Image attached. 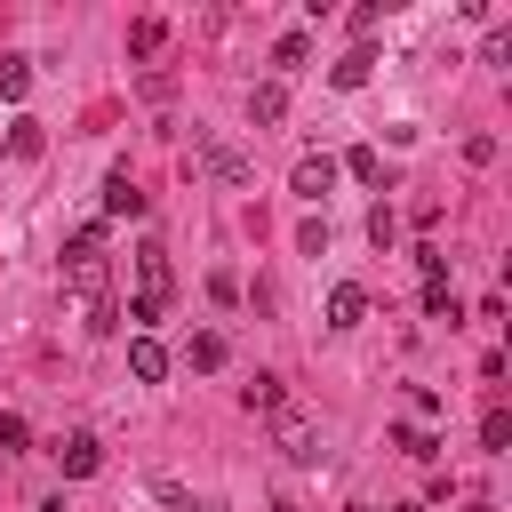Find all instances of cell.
<instances>
[{
    "instance_id": "obj_25",
    "label": "cell",
    "mask_w": 512,
    "mask_h": 512,
    "mask_svg": "<svg viewBox=\"0 0 512 512\" xmlns=\"http://www.w3.org/2000/svg\"><path fill=\"white\" fill-rule=\"evenodd\" d=\"M416 272H424V280H448V256H440V248L424 240V248H416Z\"/></svg>"
},
{
    "instance_id": "obj_16",
    "label": "cell",
    "mask_w": 512,
    "mask_h": 512,
    "mask_svg": "<svg viewBox=\"0 0 512 512\" xmlns=\"http://www.w3.org/2000/svg\"><path fill=\"white\" fill-rule=\"evenodd\" d=\"M368 72H376V56H368V48H352L344 64H328V80H336V88H368Z\"/></svg>"
},
{
    "instance_id": "obj_5",
    "label": "cell",
    "mask_w": 512,
    "mask_h": 512,
    "mask_svg": "<svg viewBox=\"0 0 512 512\" xmlns=\"http://www.w3.org/2000/svg\"><path fill=\"white\" fill-rule=\"evenodd\" d=\"M360 320H368V288L360 280H336L328 288V328H360Z\"/></svg>"
},
{
    "instance_id": "obj_23",
    "label": "cell",
    "mask_w": 512,
    "mask_h": 512,
    "mask_svg": "<svg viewBox=\"0 0 512 512\" xmlns=\"http://www.w3.org/2000/svg\"><path fill=\"white\" fill-rule=\"evenodd\" d=\"M296 248H304V256H328V216H304V224H296Z\"/></svg>"
},
{
    "instance_id": "obj_27",
    "label": "cell",
    "mask_w": 512,
    "mask_h": 512,
    "mask_svg": "<svg viewBox=\"0 0 512 512\" xmlns=\"http://www.w3.org/2000/svg\"><path fill=\"white\" fill-rule=\"evenodd\" d=\"M344 512H376V504H344Z\"/></svg>"
},
{
    "instance_id": "obj_22",
    "label": "cell",
    "mask_w": 512,
    "mask_h": 512,
    "mask_svg": "<svg viewBox=\"0 0 512 512\" xmlns=\"http://www.w3.org/2000/svg\"><path fill=\"white\" fill-rule=\"evenodd\" d=\"M368 240H376V248H392V240H400V216H392V208H384V200H376V208H368Z\"/></svg>"
},
{
    "instance_id": "obj_24",
    "label": "cell",
    "mask_w": 512,
    "mask_h": 512,
    "mask_svg": "<svg viewBox=\"0 0 512 512\" xmlns=\"http://www.w3.org/2000/svg\"><path fill=\"white\" fill-rule=\"evenodd\" d=\"M32 448V424L24 416H0V456H24Z\"/></svg>"
},
{
    "instance_id": "obj_19",
    "label": "cell",
    "mask_w": 512,
    "mask_h": 512,
    "mask_svg": "<svg viewBox=\"0 0 512 512\" xmlns=\"http://www.w3.org/2000/svg\"><path fill=\"white\" fill-rule=\"evenodd\" d=\"M40 144H48V136H40V120H16L0 152H16V160H40Z\"/></svg>"
},
{
    "instance_id": "obj_15",
    "label": "cell",
    "mask_w": 512,
    "mask_h": 512,
    "mask_svg": "<svg viewBox=\"0 0 512 512\" xmlns=\"http://www.w3.org/2000/svg\"><path fill=\"white\" fill-rule=\"evenodd\" d=\"M160 40H168L160 16H136V24H128V56H160Z\"/></svg>"
},
{
    "instance_id": "obj_11",
    "label": "cell",
    "mask_w": 512,
    "mask_h": 512,
    "mask_svg": "<svg viewBox=\"0 0 512 512\" xmlns=\"http://www.w3.org/2000/svg\"><path fill=\"white\" fill-rule=\"evenodd\" d=\"M336 176H360V184H384V152H376V144H352V152L336 160Z\"/></svg>"
},
{
    "instance_id": "obj_14",
    "label": "cell",
    "mask_w": 512,
    "mask_h": 512,
    "mask_svg": "<svg viewBox=\"0 0 512 512\" xmlns=\"http://www.w3.org/2000/svg\"><path fill=\"white\" fill-rule=\"evenodd\" d=\"M424 320H448V328L464 320V304H456V288H448V280H424Z\"/></svg>"
},
{
    "instance_id": "obj_7",
    "label": "cell",
    "mask_w": 512,
    "mask_h": 512,
    "mask_svg": "<svg viewBox=\"0 0 512 512\" xmlns=\"http://www.w3.org/2000/svg\"><path fill=\"white\" fill-rule=\"evenodd\" d=\"M248 120H256V128H280V120H288V88H280V80H256V88H248Z\"/></svg>"
},
{
    "instance_id": "obj_28",
    "label": "cell",
    "mask_w": 512,
    "mask_h": 512,
    "mask_svg": "<svg viewBox=\"0 0 512 512\" xmlns=\"http://www.w3.org/2000/svg\"><path fill=\"white\" fill-rule=\"evenodd\" d=\"M464 512H496V504H464Z\"/></svg>"
},
{
    "instance_id": "obj_26",
    "label": "cell",
    "mask_w": 512,
    "mask_h": 512,
    "mask_svg": "<svg viewBox=\"0 0 512 512\" xmlns=\"http://www.w3.org/2000/svg\"><path fill=\"white\" fill-rule=\"evenodd\" d=\"M392 512H432V504H392Z\"/></svg>"
},
{
    "instance_id": "obj_13",
    "label": "cell",
    "mask_w": 512,
    "mask_h": 512,
    "mask_svg": "<svg viewBox=\"0 0 512 512\" xmlns=\"http://www.w3.org/2000/svg\"><path fill=\"white\" fill-rule=\"evenodd\" d=\"M32 96V56H0V104H24Z\"/></svg>"
},
{
    "instance_id": "obj_3",
    "label": "cell",
    "mask_w": 512,
    "mask_h": 512,
    "mask_svg": "<svg viewBox=\"0 0 512 512\" xmlns=\"http://www.w3.org/2000/svg\"><path fill=\"white\" fill-rule=\"evenodd\" d=\"M48 456H56L64 480H88V472L104 464V440H96V432H64V440H48Z\"/></svg>"
},
{
    "instance_id": "obj_18",
    "label": "cell",
    "mask_w": 512,
    "mask_h": 512,
    "mask_svg": "<svg viewBox=\"0 0 512 512\" xmlns=\"http://www.w3.org/2000/svg\"><path fill=\"white\" fill-rule=\"evenodd\" d=\"M392 448H400V456H416V464H432V456H440V440H432L424 424H400V432H392Z\"/></svg>"
},
{
    "instance_id": "obj_12",
    "label": "cell",
    "mask_w": 512,
    "mask_h": 512,
    "mask_svg": "<svg viewBox=\"0 0 512 512\" xmlns=\"http://www.w3.org/2000/svg\"><path fill=\"white\" fill-rule=\"evenodd\" d=\"M184 368H200V376H216V368H224V336H216V328H200V336L184 344Z\"/></svg>"
},
{
    "instance_id": "obj_4",
    "label": "cell",
    "mask_w": 512,
    "mask_h": 512,
    "mask_svg": "<svg viewBox=\"0 0 512 512\" xmlns=\"http://www.w3.org/2000/svg\"><path fill=\"white\" fill-rule=\"evenodd\" d=\"M288 184H296V200H328L336 192V152H304L288 168Z\"/></svg>"
},
{
    "instance_id": "obj_1",
    "label": "cell",
    "mask_w": 512,
    "mask_h": 512,
    "mask_svg": "<svg viewBox=\"0 0 512 512\" xmlns=\"http://www.w3.org/2000/svg\"><path fill=\"white\" fill-rule=\"evenodd\" d=\"M64 272H72V288H80V296H96V288H104V224H80V232H72Z\"/></svg>"
},
{
    "instance_id": "obj_8",
    "label": "cell",
    "mask_w": 512,
    "mask_h": 512,
    "mask_svg": "<svg viewBox=\"0 0 512 512\" xmlns=\"http://www.w3.org/2000/svg\"><path fill=\"white\" fill-rule=\"evenodd\" d=\"M136 296H168V248L160 240L136 248Z\"/></svg>"
},
{
    "instance_id": "obj_6",
    "label": "cell",
    "mask_w": 512,
    "mask_h": 512,
    "mask_svg": "<svg viewBox=\"0 0 512 512\" xmlns=\"http://www.w3.org/2000/svg\"><path fill=\"white\" fill-rule=\"evenodd\" d=\"M128 376H136V384H160V376H168V344H160V336H128Z\"/></svg>"
},
{
    "instance_id": "obj_9",
    "label": "cell",
    "mask_w": 512,
    "mask_h": 512,
    "mask_svg": "<svg viewBox=\"0 0 512 512\" xmlns=\"http://www.w3.org/2000/svg\"><path fill=\"white\" fill-rule=\"evenodd\" d=\"M200 160H208L224 184H248V176H256V168H248V152H232V144H216V136H200Z\"/></svg>"
},
{
    "instance_id": "obj_17",
    "label": "cell",
    "mask_w": 512,
    "mask_h": 512,
    "mask_svg": "<svg viewBox=\"0 0 512 512\" xmlns=\"http://www.w3.org/2000/svg\"><path fill=\"white\" fill-rule=\"evenodd\" d=\"M240 400H248V408H264V416H280V408H288L280 376H256V384H240Z\"/></svg>"
},
{
    "instance_id": "obj_10",
    "label": "cell",
    "mask_w": 512,
    "mask_h": 512,
    "mask_svg": "<svg viewBox=\"0 0 512 512\" xmlns=\"http://www.w3.org/2000/svg\"><path fill=\"white\" fill-rule=\"evenodd\" d=\"M104 216H144V192L128 184V168H112V176H104Z\"/></svg>"
},
{
    "instance_id": "obj_21",
    "label": "cell",
    "mask_w": 512,
    "mask_h": 512,
    "mask_svg": "<svg viewBox=\"0 0 512 512\" xmlns=\"http://www.w3.org/2000/svg\"><path fill=\"white\" fill-rule=\"evenodd\" d=\"M304 56H312V32H280V48H272V64H280V72H296Z\"/></svg>"
},
{
    "instance_id": "obj_20",
    "label": "cell",
    "mask_w": 512,
    "mask_h": 512,
    "mask_svg": "<svg viewBox=\"0 0 512 512\" xmlns=\"http://www.w3.org/2000/svg\"><path fill=\"white\" fill-rule=\"evenodd\" d=\"M480 448H488V456H504V448H512V416H504V408H488V416H480Z\"/></svg>"
},
{
    "instance_id": "obj_2",
    "label": "cell",
    "mask_w": 512,
    "mask_h": 512,
    "mask_svg": "<svg viewBox=\"0 0 512 512\" xmlns=\"http://www.w3.org/2000/svg\"><path fill=\"white\" fill-rule=\"evenodd\" d=\"M272 440H280V456H288V464H320V424H312V416L280 408V416H272Z\"/></svg>"
}]
</instances>
